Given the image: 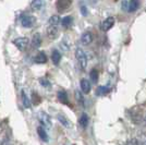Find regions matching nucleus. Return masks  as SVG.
<instances>
[{
	"instance_id": "f257e3e1",
	"label": "nucleus",
	"mask_w": 146,
	"mask_h": 145,
	"mask_svg": "<svg viewBox=\"0 0 146 145\" xmlns=\"http://www.w3.org/2000/svg\"><path fill=\"white\" fill-rule=\"evenodd\" d=\"M75 57H76V60L79 62L80 67L82 69H85L87 67V57H86L85 51L82 48H78L75 50Z\"/></svg>"
},
{
	"instance_id": "f03ea898",
	"label": "nucleus",
	"mask_w": 146,
	"mask_h": 145,
	"mask_svg": "<svg viewBox=\"0 0 146 145\" xmlns=\"http://www.w3.org/2000/svg\"><path fill=\"white\" fill-rule=\"evenodd\" d=\"M122 9L124 11H128V12H133L135 11L139 6H140V2L139 1H123L121 3Z\"/></svg>"
},
{
	"instance_id": "7ed1b4c3",
	"label": "nucleus",
	"mask_w": 146,
	"mask_h": 145,
	"mask_svg": "<svg viewBox=\"0 0 146 145\" xmlns=\"http://www.w3.org/2000/svg\"><path fill=\"white\" fill-rule=\"evenodd\" d=\"M38 120H39V122L43 124L42 127H44V128H50L51 127V119H50L49 115H47L46 112L40 111V112L38 114Z\"/></svg>"
},
{
	"instance_id": "20e7f679",
	"label": "nucleus",
	"mask_w": 146,
	"mask_h": 145,
	"mask_svg": "<svg viewBox=\"0 0 146 145\" xmlns=\"http://www.w3.org/2000/svg\"><path fill=\"white\" fill-rule=\"evenodd\" d=\"M13 44L20 50H24L27 47V45H29V38L27 37H19V38L13 41Z\"/></svg>"
},
{
	"instance_id": "39448f33",
	"label": "nucleus",
	"mask_w": 146,
	"mask_h": 145,
	"mask_svg": "<svg viewBox=\"0 0 146 145\" xmlns=\"http://www.w3.org/2000/svg\"><path fill=\"white\" fill-rule=\"evenodd\" d=\"M113 24H115V19L112 18V17H109V18H107L102 23V30L104 32H107V31H109L113 26Z\"/></svg>"
},
{
	"instance_id": "423d86ee",
	"label": "nucleus",
	"mask_w": 146,
	"mask_h": 145,
	"mask_svg": "<svg viewBox=\"0 0 146 145\" xmlns=\"http://www.w3.org/2000/svg\"><path fill=\"white\" fill-rule=\"evenodd\" d=\"M34 22H35V20L31 15H23L21 18V24L23 25L24 27H32Z\"/></svg>"
},
{
	"instance_id": "0eeeda50",
	"label": "nucleus",
	"mask_w": 146,
	"mask_h": 145,
	"mask_svg": "<svg viewBox=\"0 0 146 145\" xmlns=\"http://www.w3.org/2000/svg\"><path fill=\"white\" fill-rule=\"evenodd\" d=\"M92 41H93V35H92L91 32H85V33L82 34V36H81V42H82L83 45L87 46V45L91 44Z\"/></svg>"
},
{
	"instance_id": "6e6552de",
	"label": "nucleus",
	"mask_w": 146,
	"mask_h": 145,
	"mask_svg": "<svg viewBox=\"0 0 146 145\" xmlns=\"http://www.w3.org/2000/svg\"><path fill=\"white\" fill-rule=\"evenodd\" d=\"M80 86H81V91L83 92L84 94H88V93L91 92V83H90L86 79L81 80Z\"/></svg>"
},
{
	"instance_id": "1a4fd4ad",
	"label": "nucleus",
	"mask_w": 146,
	"mask_h": 145,
	"mask_svg": "<svg viewBox=\"0 0 146 145\" xmlns=\"http://www.w3.org/2000/svg\"><path fill=\"white\" fill-rule=\"evenodd\" d=\"M40 45H42V36H40V34L36 33L32 38V46L34 48H38Z\"/></svg>"
},
{
	"instance_id": "9d476101",
	"label": "nucleus",
	"mask_w": 146,
	"mask_h": 145,
	"mask_svg": "<svg viewBox=\"0 0 146 145\" xmlns=\"http://www.w3.org/2000/svg\"><path fill=\"white\" fill-rule=\"evenodd\" d=\"M35 62H36V63H39V65L46 63V62H47V56L45 55V53H43V51L38 53L37 56L35 57Z\"/></svg>"
},
{
	"instance_id": "9b49d317",
	"label": "nucleus",
	"mask_w": 146,
	"mask_h": 145,
	"mask_svg": "<svg viewBox=\"0 0 146 145\" xmlns=\"http://www.w3.org/2000/svg\"><path fill=\"white\" fill-rule=\"evenodd\" d=\"M37 133H38L39 138L43 140V141H45V142L48 141V134H47V131H46V129L44 127L37 128Z\"/></svg>"
},
{
	"instance_id": "f8f14e48",
	"label": "nucleus",
	"mask_w": 146,
	"mask_h": 145,
	"mask_svg": "<svg viewBox=\"0 0 146 145\" xmlns=\"http://www.w3.org/2000/svg\"><path fill=\"white\" fill-rule=\"evenodd\" d=\"M47 34H48V37L49 38H56L57 35H58V27L57 26H51V25H49L48 30H47Z\"/></svg>"
},
{
	"instance_id": "ddd939ff",
	"label": "nucleus",
	"mask_w": 146,
	"mask_h": 145,
	"mask_svg": "<svg viewBox=\"0 0 146 145\" xmlns=\"http://www.w3.org/2000/svg\"><path fill=\"white\" fill-rule=\"evenodd\" d=\"M51 60H52V62L55 63L56 66L59 65V62L61 60V54L58 50H54L52 51V54H51Z\"/></svg>"
},
{
	"instance_id": "4468645a",
	"label": "nucleus",
	"mask_w": 146,
	"mask_h": 145,
	"mask_svg": "<svg viewBox=\"0 0 146 145\" xmlns=\"http://www.w3.org/2000/svg\"><path fill=\"white\" fill-rule=\"evenodd\" d=\"M45 5V2L44 1H40V0H35V1H33L32 3H31V7L33 8V10H40L43 6Z\"/></svg>"
},
{
	"instance_id": "2eb2a0df",
	"label": "nucleus",
	"mask_w": 146,
	"mask_h": 145,
	"mask_svg": "<svg viewBox=\"0 0 146 145\" xmlns=\"http://www.w3.org/2000/svg\"><path fill=\"white\" fill-rule=\"evenodd\" d=\"M60 22H61V24H62V26L67 29V27H70V26H71L73 20H72L71 17H64V18L61 20Z\"/></svg>"
},
{
	"instance_id": "dca6fc26",
	"label": "nucleus",
	"mask_w": 146,
	"mask_h": 145,
	"mask_svg": "<svg viewBox=\"0 0 146 145\" xmlns=\"http://www.w3.org/2000/svg\"><path fill=\"white\" fill-rule=\"evenodd\" d=\"M88 124V116L86 114H82L81 118H80V126L82 128H86Z\"/></svg>"
},
{
	"instance_id": "f3484780",
	"label": "nucleus",
	"mask_w": 146,
	"mask_h": 145,
	"mask_svg": "<svg viewBox=\"0 0 146 145\" xmlns=\"http://www.w3.org/2000/svg\"><path fill=\"white\" fill-rule=\"evenodd\" d=\"M21 95H22V103H23V105H24V107L25 108H30L31 102H30V99H29V97H27V95L25 94V92L22 91Z\"/></svg>"
},
{
	"instance_id": "a211bd4d",
	"label": "nucleus",
	"mask_w": 146,
	"mask_h": 145,
	"mask_svg": "<svg viewBox=\"0 0 146 145\" xmlns=\"http://www.w3.org/2000/svg\"><path fill=\"white\" fill-rule=\"evenodd\" d=\"M58 120L61 122V124H63L64 127H71V123H70V121H69V119L68 118H66L63 115H58Z\"/></svg>"
},
{
	"instance_id": "6ab92c4d",
	"label": "nucleus",
	"mask_w": 146,
	"mask_h": 145,
	"mask_svg": "<svg viewBox=\"0 0 146 145\" xmlns=\"http://www.w3.org/2000/svg\"><path fill=\"white\" fill-rule=\"evenodd\" d=\"M58 98L61 103L68 104V95L64 91H59L58 92Z\"/></svg>"
},
{
	"instance_id": "aec40b11",
	"label": "nucleus",
	"mask_w": 146,
	"mask_h": 145,
	"mask_svg": "<svg viewBox=\"0 0 146 145\" xmlns=\"http://www.w3.org/2000/svg\"><path fill=\"white\" fill-rule=\"evenodd\" d=\"M59 23H60L59 15H52L51 18L49 19V25H51V26H57Z\"/></svg>"
},
{
	"instance_id": "412c9836",
	"label": "nucleus",
	"mask_w": 146,
	"mask_h": 145,
	"mask_svg": "<svg viewBox=\"0 0 146 145\" xmlns=\"http://www.w3.org/2000/svg\"><path fill=\"white\" fill-rule=\"evenodd\" d=\"M90 76H91V80L93 83H96L98 80V72L96 70H92L91 73H90Z\"/></svg>"
},
{
	"instance_id": "4be33fe9",
	"label": "nucleus",
	"mask_w": 146,
	"mask_h": 145,
	"mask_svg": "<svg viewBox=\"0 0 146 145\" xmlns=\"http://www.w3.org/2000/svg\"><path fill=\"white\" fill-rule=\"evenodd\" d=\"M108 92H109V88H108V87H106V86H100V87L98 88L97 93L100 94V95H103V94H106V93H108Z\"/></svg>"
},
{
	"instance_id": "5701e85b",
	"label": "nucleus",
	"mask_w": 146,
	"mask_h": 145,
	"mask_svg": "<svg viewBox=\"0 0 146 145\" xmlns=\"http://www.w3.org/2000/svg\"><path fill=\"white\" fill-rule=\"evenodd\" d=\"M40 84L44 85V86H49V85H50V83H49L47 80L42 79V80H40Z\"/></svg>"
},
{
	"instance_id": "b1692460",
	"label": "nucleus",
	"mask_w": 146,
	"mask_h": 145,
	"mask_svg": "<svg viewBox=\"0 0 146 145\" xmlns=\"http://www.w3.org/2000/svg\"><path fill=\"white\" fill-rule=\"evenodd\" d=\"M81 12H82V14H84V15H86V14H87L86 7H82V8H81Z\"/></svg>"
},
{
	"instance_id": "393cba45",
	"label": "nucleus",
	"mask_w": 146,
	"mask_h": 145,
	"mask_svg": "<svg viewBox=\"0 0 146 145\" xmlns=\"http://www.w3.org/2000/svg\"><path fill=\"white\" fill-rule=\"evenodd\" d=\"M76 98L79 99V100H80V102H81V103H83V98L81 97V94H80L79 92H76Z\"/></svg>"
},
{
	"instance_id": "a878e982",
	"label": "nucleus",
	"mask_w": 146,
	"mask_h": 145,
	"mask_svg": "<svg viewBox=\"0 0 146 145\" xmlns=\"http://www.w3.org/2000/svg\"><path fill=\"white\" fill-rule=\"evenodd\" d=\"M1 145H10V142H9V140H8V139H5L3 141H2Z\"/></svg>"
},
{
	"instance_id": "bb28decb",
	"label": "nucleus",
	"mask_w": 146,
	"mask_h": 145,
	"mask_svg": "<svg viewBox=\"0 0 146 145\" xmlns=\"http://www.w3.org/2000/svg\"><path fill=\"white\" fill-rule=\"evenodd\" d=\"M143 145H146V142H144V143H143Z\"/></svg>"
}]
</instances>
